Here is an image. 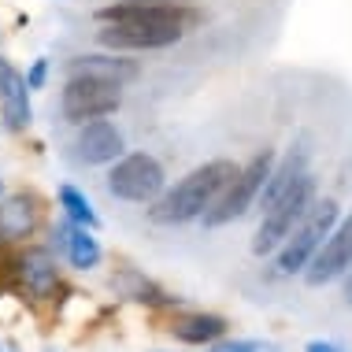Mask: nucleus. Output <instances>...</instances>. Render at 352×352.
Returning <instances> with one entry per match:
<instances>
[{
  "mask_svg": "<svg viewBox=\"0 0 352 352\" xmlns=\"http://www.w3.org/2000/svg\"><path fill=\"white\" fill-rule=\"evenodd\" d=\"M56 245L63 249V256H67V263L74 271H93L104 260V252H100L93 230H89V226L71 223V219L63 226H56Z\"/></svg>",
  "mask_w": 352,
  "mask_h": 352,
  "instance_id": "obj_15",
  "label": "nucleus"
},
{
  "mask_svg": "<svg viewBox=\"0 0 352 352\" xmlns=\"http://www.w3.org/2000/svg\"><path fill=\"white\" fill-rule=\"evenodd\" d=\"M237 175L234 160H208V164L193 167L186 178H178L175 186L164 189L156 204H148V219L160 226H182L193 219H204V212L219 201L230 178Z\"/></svg>",
  "mask_w": 352,
  "mask_h": 352,
  "instance_id": "obj_1",
  "label": "nucleus"
},
{
  "mask_svg": "<svg viewBox=\"0 0 352 352\" xmlns=\"http://www.w3.org/2000/svg\"><path fill=\"white\" fill-rule=\"evenodd\" d=\"M338 219H341V204L334 201V197H322V201H316V208L304 215V223L289 234V241L274 252V271L285 274V278L304 274V271H308V263L316 260V252L322 249L327 234L338 226Z\"/></svg>",
  "mask_w": 352,
  "mask_h": 352,
  "instance_id": "obj_4",
  "label": "nucleus"
},
{
  "mask_svg": "<svg viewBox=\"0 0 352 352\" xmlns=\"http://www.w3.org/2000/svg\"><path fill=\"white\" fill-rule=\"evenodd\" d=\"M304 175H308V148H304V141H297V145L285 152L282 160H274L271 178H267V186H263V193H260V208H263V212L274 208Z\"/></svg>",
  "mask_w": 352,
  "mask_h": 352,
  "instance_id": "obj_12",
  "label": "nucleus"
},
{
  "mask_svg": "<svg viewBox=\"0 0 352 352\" xmlns=\"http://www.w3.org/2000/svg\"><path fill=\"white\" fill-rule=\"evenodd\" d=\"M271 167H274V152L260 148L245 167H237V175L230 178V186L219 193V201L204 212L201 223L208 226V230H219V226H226V223H234V219L249 215L252 208L260 204V193H263V186H267V178H271Z\"/></svg>",
  "mask_w": 352,
  "mask_h": 352,
  "instance_id": "obj_2",
  "label": "nucleus"
},
{
  "mask_svg": "<svg viewBox=\"0 0 352 352\" xmlns=\"http://www.w3.org/2000/svg\"><path fill=\"white\" fill-rule=\"evenodd\" d=\"M352 267V215H341L338 226L327 234L322 249L316 252V260L304 271V282L308 285H330L341 282Z\"/></svg>",
  "mask_w": 352,
  "mask_h": 352,
  "instance_id": "obj_9",
  "label": "nucleus"
},
{
  "mask_svg": "<svg viewBox=\"0 0 352 352\" xmlns=\"http://www.w3.org/2000/svg\"><path fill=\"white\" fill-rule=\"evenodd\" d=\"M226 330H230V322L215 311H182L170 319V338L182 345H215L226 338Z\"/></svg>",
  "mask_w": 352,
  "mask_h": 352,
  "instance_id": "obj_14",
  "label": "nucleus"
},
{
  "mask_svg": "<svg viewBox=\"0 0 352 352\" xmlns=\"http://www.w3.org/2000/svg\"><path fill=\"white\" fill-rule=\"evenodd\" d=\"M111 289H116L122 300L145 304V308H178V297H170L164 285L152 282L148 274H141L138 267H119L111 274Z\"/></svg>",
  "mask_w": 352,
  "mask_h": 352,
  "instance_id": "obj_13",
  "label": "nucleus"
},
{
  "mask_svg": "<svg viewBox=\"0 0 352 352\" xmlns=\"http://www.w3.org/2000/svg\"><path fill=\"white\" fill-rule=\"evenodd\" d=\"M316 201H319V182L308 170L278 204L263 212L260 226H256V237H252V252L256 256H274L285 241H289V234L304 223V215L316 208Z\"/></svg>",
  "mask_w": 352,
  "mask_h": 352,
  "instance_id": "obj_3",
  "label": "nucleus"
},
{
  "mask_svg": "<svg viewBox=\"0 0 352 352\" xmlns=\"http://www.w3.org/2000/svg\"><path fill=\"white\" fill-rule=\"evenodd\" d=\"M212 352H282L274 341H260V338H223L215 341Z\"/></svg>",
  "mask_w": 352,
  "mask_h": 352,
  "instance_id": "obj_20",
  "label": "nucleus"
},
{
  "mask_svg": "<svg viewBox=\"0 0 352 352\" xmlns=\"http://www.w3.org/2000/svg\"><path fill=\"white\" fill-rule=\"evenodd\" d=\"M71 74H89V78H104V82L126 85V82H134L141 74V67L134 60H126V56H119V52H93V56H78V60H71Z\"/></svg>",
  "mask_w": 352,
  "mask_h": 352,
  "instance_id": "obj_17",
  "label": "nucleus"
},
{
  "mask_svg": "<svg viewBox=\"0 0 352 352\" xmlns=\"http://www.w3.org/2000/svg\"><path fill=\"white\" fill-rule=\"evenodd\" d=\"M0 111H4V122L12 130L30 126L34 119L30 85H26V74H19L15 67H4V78H0Z\"/></svg>",
  "mask_w": 352,
  "mask_h": 352,
  "instance_id": "obj_16",
  "label": "nucleus"
},
{
  "mask_svg": "<svg viewBox=\"0 0 352 352\" xmlns=\"http://www.w3.org/2000/svg\"><path fill=\"white\" fill-rule=\"evenodd\" d=\"M0 193H4V189H0Z\"/></svg>",
  "mask_w": 352,
  "mask_h": 352,
  "instance_id": "obj_26",
  "label": "nucleus"
},
{
  "mask_svg": "<svg viewBox=\"0 0 352 352\" xmlns=\"http://www.w3.org/2000/svg\"><path fill=\"white\" fill-rule=\"evenodd\" d=\"M186 37L178 26H152V23H100L97 41L108 52H160Z\"/></svg>",
  "mask_w": 352,
  "mask_h": 352,
  "instance_id": "obj_8",
  "label": "nucleus"
},
{
  "mask_svg": "<svg viewBox=\"0 0 352 352\" xmlns=\"http://www.w3.org/2000/svg\"><path fill=\"white\" fill-rule=\"evenodd\" d=\"M341 282H345V285H341V293H345V304L352 308V267H349V274H345Z\"/></svg>",
  "mask_w": 352,
  "mask_h": 352,
  "instance_id": "obj_23",
  "label": "nucleus"
},
{
  "mask_svg": "<svg viewBox=\"0 0 352 352\" xmlns=\"http://www.w3.org/2000/svg\"><path fill=\"white\" fill-rule=\"evenodd\" d=\"M12 278L34 300H52L60 289V263L49 249H26L12 256Z\"/></svg>",
  "mask_w": 352,
  "mask_h": 352,
  "instance_id": "obj_10",
  "label": "nucleus"
},
{
  "mask_svg": "<svg viewBox=\"0 0 352 352\" xmlns=\"http://www.w3.org/2000/svg\"><path fill=\"white\" fill-rule=\"evenodd\" d=\"M60 208H63V215H67L71 223L97 230L100 219H97V212H93V204H89V197H85L82 189H74V186H60Z\"/></svg>",
  "mask_w": 352,
  "mask_h": 352,
  "instance_id": "obj_19",
  "label": "nucleus"
},
{
  "mask_svg": "<svg viewBox=\"0 0 352 352\" xmlns=\"http://www.w3.org/2000/svg\"><path fill=\"white\" fill-rule=\"evenodd\" d=\"M41 223V208H37L34 197L19 193V197H8L0 204V234L4 241H19V237H30Z\"/></svg>",
  "mask_w": 352,
  "mask_h": 352,
  "instance_id": "obj_18",
  "label": "nucleus"
},
{
  "mask_svg": "<svg viewBox=\"0 0 352 352\" xmlns=\"http://www.w3.org/2000/svg\"><path fill=\"white\" fill-rule=\"evenodd\" d=\"M4 67H8V63H4V56H0V78H4Z\"/></svg>",
  "mask_w": 352,
  "mask_h": 352,
  "instance_id": "obj_25",
  "label": "nucleus"
},
{
  "mask_svg": "<svg viewBox=\"0 0 352 352\" xmlns=\"http://www.w3.org/2000/svg\"><path fill=\"white\" fill-rule=\"evenodd\" d=\"M100 23H152V26H178V30H197L204 23V12L186 0H116L97 12Z\"/></svg>",
  "mask_w": 352,
  "mask_h": 352,
  "instance_id": "obj_6",
  "label": "nucleus"
},
{
  "mask_svg": "<svg viewBox=\"0 0 352 352\" xmlns=\"http://www.w3.org/2000/svg\"><path fill=\"white\" fill-rule=\"evenodd\" d=\"M63 116H67L74 126L104 116H116L122 104V85L104 82V78H89V74H71L67 85H63Z\"/></svg>",
  "mask_w": 352,
  "mask_h": 352,
  "instance_id": "obj_7",
  "label": "nucleus"
},
{
  "mask_svg": "<svg viewBox=\"0 0 352 352\" xmlns=\"http://www.w3.org/2000/svg\"><path fill=\"white\" fill-rule=\"evenodd\" d=\"M0 352H19V349L12 345V341H0Z\"/></svg>",
  "mask_w": 352,
  "mask_h": 352,
  "instance_id": "obj_24",
  "label": "nucleus"
},
{
  "mask_svg": "<svg viewBox=\"0 0 352 352\" xmlns=\"http://www.w3.org/2000/svg\"><path fill=\"white\" fill-rule=\"evenodd\" d=\"M167 189V170L148 152H122L108 170V193L126 204H156Z\"/></svg>",
  "mask_w": 352,
  "mask_h": 352,
  "instance_id": "obj_5",
  "label": "nucleus"
},
{
  "mask_svg": "<svg viewBox=\"0 0 352 352\" xmlns=\"http://www.w3.org/2000/svg\"><path fill=\"white\" fill-rule=\"evenodd\" d=\"M74 148H78V160L89 167H104V164H116L122 156V134L116 122L108 119H93V122H82L78 126V141H74Z\"/></svg>",
  "mask_w": 352,
  "mask_h": 352,
  "instance_id": "obj_11",
  "label": "nucleus"
},
{
  "mask_svg": "<svg viewBox=\"0 0 352 352\" xmlns=\"http://www.w3.org/2000/svg\"><path fill=\"white\" fill-rule=\"evenodd\" d=\"M45 82H49V60H34L30 71H26V85L34 89H45Z\"/></svg>",
  "mask_w": 352,
  "mask_h": 352,
  "instance_id": "obj_21",
  "label": "nucleus"
},
{
  "mask_svg": "<svg viewBox=\"0 0 352 352\" xmlns=\"http://www.w3.org/2000/svg\"><path fill=\"white\" fill-rule=\"evenodd\" d=\"M304 352H341V345H334V341H308Z\"/></svg>",
  "mask_w": 352,
  "mask_h": 352,
  "instance_id": "obj_22",
  "label": "nucleus"
}]
</instances>
